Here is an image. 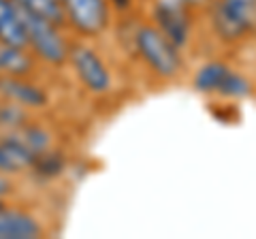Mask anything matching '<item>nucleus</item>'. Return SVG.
I'll return each instance as SVG.
<instances>
[{
    "label": "nucleus",
    "instance_id": "obj_17",
    "mask_svg": "<svg viewBox=\"0 0 256 239\" xmlns=\"http://www.w3.org/2000/svg\"><path fill=\"white\" fill-rule=\"evenodd\" d=\"M13 192V182L9 180V175L0 173V198H4L6 194Z\"/></svg>",
    "mask_w": 256,
    "mask_h": 239
},
{
    "label": "nucleus",
    "instance_id": "obj_13",
    "mask_svg": "<svg viewBox=\"0 0 256 239\" xmlns=\"http://www.w3.org/2000/svg\"><path fill=\"white\" fill-rule=\"evenodd\" d=\"M226 70H228V66L224 64V62L210 60L196 70L194 79H192V86H194V90L201 92V94H212V92L218 90V86L222 84Z\"/></svg>",
    "mask_w": 256,
    "mask_h": 239
},
{
    "label": "nucleus",
    "instance_id": "obj_2",
    "mask_svg": "<svg viewBox=\"0 0 256 239\" xmlns=\"http://www.w3.org/2000/svg\"><path fill=\"white\" fill-rule=\"evenodd\" d=\"M134 47H137V52L148 64V68L154 70L158 77L173 79L182 70L180 50L160 32L154 24H146V26L137 28Z\"/></svg>",
    "mask_w": 256,
    "mask_h": 239
},
{
    "label": "nucleus",
    "instance_id": "obj_1",
    "mask_svg": "<svg viewBox=\"0 0 256 239\" xmlns=\"http://www.w3.org/2000/svg\"><path fill=\"white\" fill-rule=\"evenodd\" d=\"M15 13L20 18L28 47L38 58L50 62L54 66H60L68 60V45L60 34V26H56L54 22L41 18V15L32 13L22 4H15Z\"/></svg>",
    "mask_w": 256,
    "mask_h": 239
},
{
    "label": "nucleus",
    "instance_id": "obj_10",
    "mask_svg": "<svg viewBox=\"0 0 256 239\" xmlns=\"http://www.w3.org/2000/svg\"><path fill=\"white\" fill-rule=\"evenodd\" d=\"M34 70V60L30 58L26 47H15L0 41V75L28 77Z\"/></svg>",
    "mask_w": 256,
    "mask_h": 239
},
{
    "label": "nucleus",
    "instance_id": "obj_5",
    "mask_svg": "<svg viewBox=\"0 0 256 239\" xmlns=\"http://www.w3.org/2000/svg\"><path fill=\"white\" fill-rule=\"evenodd\" d=\"M68 62L75 68V75L94 94H105L111 88V73L102 58L88 45H70Z\"/></svg>",
    "mask_w": 256,
    "mask_h": 239
},
{
    "label": "nucleus",
    "instance_id": "obj_16",
    "mask_svg": "<svg viewBox=\"0 0 256 239\" xmlns=\"http://www.w3.org/2000/svg\"><path fill=\"white\" fill-rule=\"evenodd\" d=\"M62 166H64L62 156H60V154H56V152H52V150H47V152H43L41 156L36 158L34 169L41 173V175L54 178V175H58V173L62 171Z\"/></svg>",
    "mask_w": 256,
    "mask_h": 239
},
{
    "label": "nucleus",
    "instance_id": "obj_18",
    "mask_svg": "<svg viewBox=\"0 0 256 239\" xmlns=\"http://www.w3.org/2000/svg\"><path fill=\"white\" fill-rule=\"evenodd\" d=\"M107 2H111V4L116 6V9H128L132 0H107Z\"/></svg>",
    "mask_w": 256,
    "mask_h": 239
},
{
    "label": "nucleus",
    "instance_id": "obj_20",
    "mask_svg": "<svg viewBox=\"0 0 256 239\" xmlns=\"http://www.w3.org/2000/svg\"><path fill=\"white\" fill-rule=\"evenodd\" d=\"M0 207H4V203H2V198H0Z\"/></svg>",
    "mask_w": 256,
    "mask_h": 239
},
{
    "label": "nucleus",
    "instance_id": "obj_11",
    "mask_svg": "<svg viewBox=\"0 0 256 239\" xmlns=\"http://www.w3.org/2000/svg\"><path fill=\"white\" fill-rule=\"evenodd\" d=\"M0 41L15 47H28L13 0H0Z\"/></svg>",
    "mask_w": 256,
    "mask_h": 239
},
{
    "label": "nucleus",
    "instance_id": "obj_8",
    "mask_svg": "<svg viewBox=\"0 0 256 239\" xmlns=\"http://www.w3.org/2000/svg\"><path fill=\"white\" fill-rule=\"evenodd\" d=\"M43 226L32 214L13 207H0V239H36Z\"/></svg>",
    "mask_w": 256,
    "mask_h": 239
},
{
    "label": "nucleus",
    "instance_id": "obj_19",
    "mask_svg": "<svg viewBox=\"0 0 256 239\" xmlns=\"http://www.w3.org/2000/svg\"><path fill=\"white\" fill-rule=\"evenodd\" d=\"M182 2L192 9V6H203V4H210L212 0H182Z\"/></svg>",
    "mask_w": 256,
    "mask_h": 239
},
{
    "label": "nucleus",
    "instance_id": "obj_15",
    "mask_svg": "<svg viewBox=\"0 0 256 239\" xmlns=\"http://www.w3.org/2000/svg\"><path fill=\"white\" fill-rule=\"evenodd\" d=\"M13 2L26 6V9H30L32 13L54 22L56 26H64V24H66V15H64L60 0H13Z\"/></svg>",
    "mask_w": 256,
    "mask_h": 239
},
{
    "label": "nucleus",
    "instance_id": "obj_9",
    "mask_svg": "<svg viewBox=\"0 0 256 239\" xmlns=\"http://www.w3.org/2000/svg\"><path fill=\"white\" fill-rule=\"evenodd\" d=\"M38 154H34L20 141L0 137V173L4 175H20L24 171L34 169Z\"/></svg>",
    "mask_w": 256,
    "mask_h": 239
},
{
    "label": "nucleus",
    "instance_id": "obj_14",
    "mask_svg": "<svg viewBox=\"0 0 256 239\" xmlns=\"http://www.w3.org/2000/svg\"><path fill=\"white\" fill-rule=\"evenodd\" d=\"M252 92H254V86H252L250 79L242 73H237V70H230V68L226 70L222 84L218 86V90H216V94H220L224 98H230V100L233 98H248V96H252Z\"/></svg>",
    "mask_w": 256,
    "mask_h": 239
},
{
    "label": "nucleus",
    "instance_id": "obj_7",
    "mask_svg": "<svg viewBox=\"0 0 256 239\" xmlns=\"http://www.w3.org/2000/svg\"><path fill=\"white\" fill-rule=\"evenodd\" d=\"M0 96L24 109H41L47 105V94L26 77L0 75Z\"/></svg>",
    "mask_w": 256,
    "mask_h": 239
},
{
    "label": "nucleus",
    "instance_id": "obj_3",
    "mask_svg": "<svg viewBox=\"0 0 256 239\" xmlns=\"http://www.w3.org/2000/svg\"><path fill=\"white\" fill-rule=\"evenodd\" d=\"M190 6H186L182 0H156L152 18H154V26L162 32L169 41L182 50L188 45L190 38Z\"/></svg>",
    "mask_w": 256,
    "mask_h": 239
},
{
    "label": "nucleus",
    "instance_id": "obj_4",
    "mask_svg": "<svg viewBox=\"0 0 256 239\" xmlns=\"http://www.w3.org/2000/svg\"><path fill=\"white\" fill-rule=\"evenodd\" d=\"M66 22H70L79 34L98 36L109 26L107 0H60Z\"/></svg>",
    "mask_w": 256,
    "mask_h": 239
},
{
    "label": "nucleus",
    "instance_id": "obj_6",
    "mask_svg": "<svg viewBox=\"0 0 256 239\" xmlns=\"http://www.w3.org/2000/svg\"><path fill=\"white\" fill-rule=\"evenodd\" d=\"M212 26L224 43H239L254 32V26L244 15H239L226 0H212L210 2Z\"/></svg>",
    "mask_w": 256,
    "mask_h": 239
},
{
    "label": "nucleus",
    "instance_id": "obj_12",
    "mask_svg": "<svg viewBox=\"0 0 256 239\" xmlns=\"http://www.w3.org/2000/svg\"><path fill=\"white\" fill-rule=\"evenodd\" d=\"M4 137L20 141L22 146H26L28 150H32V152L38 154V156L52 148L50 132H47L45 128H41V126H36V124H22V126H18V128H9Z\"/></svg>",
    "mask_w": 256,
    "mask_h": 239
}]
</instances>
